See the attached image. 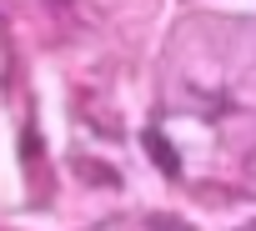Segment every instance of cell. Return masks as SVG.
<instances>
[{
  "mask_svg": "<svg viewBox=\"0 0 256 231\" xmlns=\"http://www.w3.org/2000/svg\"><path fill=\"white\" fill-rule=\"evenodd\" d=\"M146 146L156 151V166H161L166 176H176V151L166 146V136H161V131H151V136H146Z\"/></svg>",
  "mask_w": 256,
  "mask_h": 231,
  "instance_id": "6da1fadb",
  "label": "cell"
},
{
  "mask_svg": "<svg viewBox=\"0 0 256 231\" xmlns=\"http://www.w3.org/2000/svg\"><path fill=\"white\" fill-rule=\"evenodd\" d=\"M151 231H191V226H181V221H166V216H151Z\"/></svg>",
  "mask_w": 256,
  "mask_h": 231,
  "instance_id": "7a4b0ae2",
  "label": "cell"
}]
</instances>
